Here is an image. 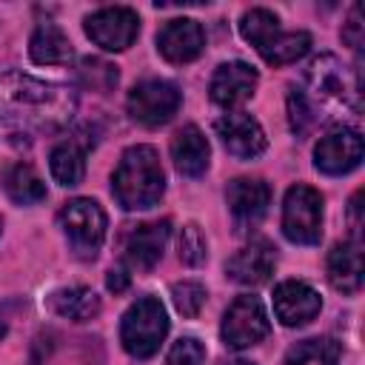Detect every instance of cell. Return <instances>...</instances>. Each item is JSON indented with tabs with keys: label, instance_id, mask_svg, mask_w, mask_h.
I'll return each instance as SVG.
<instances>
[{
	"label": "cell",
	"instance_id": "13",
	"mask_svg": "<svg viewBox=\"0 0 365 365\" xmlns=\"http://www.w3.org/2000/svg\"><path fill=\"white\" fill-rule=\"evenodd\" d=\"M257 86H259L257 68L242 60H231V63L217 66V71L211 74V83H208V94L217 106L237 108L257 91Z\"/></svg>",
	"mask_w": 365,
	"mask_h": 365
},
{
	"label": "cell",
	"instance_id": "15",
	"mask_svg": "<svg viewBox=\"0 0 365 365\" xmlns=\"http://www.w3.org/2000/svg\"><path fill=\"white\" fill-rule=\"evenodd\" d=\"M225 200H228V211H231L234 222L240 228H251L265 217L268 202H271V188H268V182H262L257 177H237L228 182Z\"/></svg>",
	"mask_w": 365,
	"mask_h": 365
},
{
	"label": "cell",
	"instance_id": "17",
	"mask_svg": "<svg viewBox=\"0 0 365 365\" xmlns=\"http://www.w3.org/2000/svg\"><path fill=\"white\" fill-rule=\"evenodd\" d=\"M171 237V222L168 220H154V222H140L128 231L125 237V262L134 271H151Z\"/></svg>",
	"mask_w": 365,
	"mask_h": 365
},
{
	"label": "cell",
	"instance_id": "22",
	"mask_svg": "<svg viewBox=\"0 0 365 365\" xmlns=\"http://www.w3.org/2000/svg\"><path fill=\"white\" fill-rule=\"evenodd\" d=\"M0 182H3V191L9 194V200L17 202V205H34V202H43L46 200V182L23 160L9 163L0 171Z\"/></svg>",
	"mask_w": 365,
	"mask_h": 365
},
{
	"label": "cell",
	"instance_id": "30",
	"mask_svg": "<svg viewBox=\"0 0 365 365\" xmlns=\"http://www.w3.org/2000/svg\"><path fill=\"white\" fill-rule=\"evenodd\" d=\"M205 297H208V294H205V285L197 282V279H182V282H174V285H171L174 308H177L182 317H188V319H194V317L202 311Z\"/></svg>",
	"mask_w": 365,
	"mask_h": 365
},
{
	"label": "cell",
	"instance_id": "9",
	"mask_svg": "<svg viewBox=\"0 0 365 365\" xmlns=\"http://www.w3.org/2000/svg\"><path fill=\"white\" fill-rule=\"evenodd\" d=\"M86 37L103 51H125L140 34V17L128 6H106L83 20Z\"/></svg>",
	"mask_w": 365,
	"mask_h": 365
},
{
	"label": "cell",
	"instance_id": "12",
	"mask_svg": "<svg viewBox=\"0 0 365 365\" xmlns=\"http://www.w3.org/2000/svg\"><path fill=\"white\" fill-rule=\"evenodd\" d=\"M322 311V297L302 279H285L274 288V314L285 328H302Z\"/></svg>",
	"mask_w": 365,
	"mask_h": 365
},
{
	"label": "cell",
	"instance_id": "32",
	"mask_svg": "<svg viewBox=\"0 0 365 365\" xmlns=\"http://www.w3.org/2000/svg\"><path fill=\"white\" fill-rule=\"evenodd\" d=\"M342 40H345L351 48H359V46H362V23H359V6H354V9H351L348 26L342 29Z\"/></svg>",
	"mask_w": 365,
	"mask_h": 365
},
{
	"label": "cell",
	"instance_id": "28",
	"mask_svg": "<svg viewBox=\"0 0 365 365\" xmlns=\"http://www.w3.org/2000/svg\"><path fill=\"white\" fill-rule=\"evenodd\" d=\"M288 123H291V131L297 137H305L319 123V111L308 100V94L302 88H291L288 91Z\"/></svg>",
	"mask_w": 365,
	"mask_h": 365
},
{
	"label": "cell",
	"instance_id": "25",
	"mask_svg": "<svg viewBox=\"0 0 365 365\" xmlns=\"http://www.w3.org/2000/svg\"><path fill=\"white\" fill-rule=\"evenodd\" d=\"M279 17L268 9H251L240 17V34L245 43H251L257 51H265L268 43L279 34Z\"/></svg>",
	"mask_w": 365,
	"mask_h": 365
},
{
	"label": "cell",
	"instance_id": "14",
	"mask_svg": "<svg viewBox=\"0 0 365 365\" xmlns=\"http://www.w3.org/2000/svg\"><path fill=\"white\" fill-rule=\"evenodd\" d=\"M205 48V31L191 17H174L157 31V51L168 63H191Z\"/></svg>",
	"mask_w": 365,
	"mask_h": 365
},
{
	"label": "cell",
	"instance_id": "37",
	"mask_svg": "<svg viewBox=\"0 0 365 365\" xmlns=\"http://www.w3.org/2000/svg\"><path fill=\"white\" fill-rule=\"evenodd\" d=\"M0 231H3V220H0Z\"/></svg>",
	"mask_w": 365,
	"mask_h": 365
},
{
	"label": "cell",
	"instance_id": "8",
	"mask_svg": "<svg viewBox=\"0 0 365 365\" xmlns=\"http://www.w3.org/2000/svg\"><path fill=\"white\" fill-rule=\"evenodd\" d=\"M268 331H271V319L265 314V305L259 302V297H251V294L237 297L222 314V325H220L222 342L234 351L262 342Z\"/></svg>",
	"mask_w": 365,
	"mask_h": 365
},
{
	"label": "cell",
	"instance_id": "34",
	"mask_svg": "<svg viewBox=\"0 0 365 365\" xmlns=\"http://www.w3.org/2000/svg\"><path fill=\"white\" fill-rule=\"evenodd\" d=\"M359 202H362V191H356L348 202V217H351V231H354L351 240H359V228H362V205Z\"/></svg>",
	"mask_w": 365,
	"mask_h": 365
},
{
	"label": "cell",
	"instance_id": "20",
	"mask_svg": "<svg viewBox=\"0 0 365 365\" xmlns=\"http://www.w3.org/2000/svg\"><path fill=\"white\" fill-rule=\"evenodd\" d=\"M29 57L37 66H68L74 60V48L57 23L43 20V23H37V29L29 40Z\"/></svg>",
	"mask_w": 365,
	"mask_h": 365
},
{
	"label": "cell",
	"instance_id": "10",
	"mask_svg": "<svg viewBox=\"0 0 365 365\" xmlns=\"http://www.w3.org/2000/svg\"><path fill=\"white\" fill-rule=\"evenodd\" d=\"M362 163V134L351 125H336L314 145V165L328 177L351 174Z\"/></svg>",
	"mask_w": 365,
	"mask_h": 365
},
{
	"label": "cell",
	"instance_id": "36",
	"mask_svg": "<svg viewBox=\"0 0 365 365\" xmlns=\"http://www.w3.org/2000/svg\"><path fill=\"white\" fill-rule=\"evenodd\" d=\"M6 331H9V325H6V319H3V314H0V339L6 336Z\"/></svg>",
	"mask_w": 365,
	"mask_h": 365
},
{
	"label": "cell",
	"instance_id": "11",
	"mask_svg": "<svg viewBox=\"0 0 365 365\" xmlns=\"http://www.w3.org/2000/svg\"><path fill=\"white\" fill-rule=\"evenodd\" d=\"M214 128H217V137L222 140L225 151L237 160H254L268 148V137H265L262 125L245 111L222 114L214 123Z\"/></svg>",
	"mask_w": 365,
	"mask_h": 365
},
{
	"label": "cell",
	"instance_id": "31",
	"mask_svg": "<svg viewBox=\"0 0 365 365\" xmlns=\"http://www.w3.org/2000/svg\"><path fill=\"white\" fill-rule=\"evenodd\" d=\"M205 362V348L194 336H180L165 356V365H202Z\"/></svg>",
	"mask_w": 365,
	"mask_h": 365
},
{
	"label": "cell",
	"instance_id": "26",
	"mask_svg": "<svg viewBox=\"0 0 365 365\" xmlns=\"http://www.w3.org/2000/svg\"><path fill=\"white\" fill-rule=\"evenodd\" d=\"M311 51V34L308 31H279L265 51H259V57L268 66H288L297 63L299 57H305Z\"/></svg>",
	"mask_w": 365,
	"mask_h": 365
},
{
	"label": "cell",
	"instance_id": "33",
	"mask_svg": "<svg viewBox=\"0 0 365 365\" xmlns=\"http://www.w3.org/2000/svg\"><path fill=\"white\" fill-rule=\"evenodd\" d=\"M128 282H131V274H128L123 265L111 268V271H108V277H106V288H108V291H114V294H123V291L128 288Z\"/></svg>",
	"mask_w": 365,
	"mask_h": 365
},
{
	"label": "cell",
	"instance_id": "7",
	"mask_svg": "<svg viewBox=\"0 0 365 365\" xmlns=\"http://www.w3.org/2000/svg\"><path fill=\"white\" fill-rule=\"evenodd\" d=\"M180 103H182L180 88L168 80H154V77L140 80L125 97V108H128L131 120L140 125H148V128L165 125L177 114Z\"/></svg>",
	"mask_w": 365,
	"mask_h": 365
},
{
	"label": "cell",
	"instance_id": "3",
	"mask_svg": "<svg viewBox=\"0 0 365 365\" xmlns=\"http://www.w3.org/2000/svg\"><path fill=\"white\" fill-rule=\"evenodd\" d=\"M305 83H308V100L311 103H334L351 111H359V71L348 68L336 54H319L311 60L305 68Z\"/></svg>",
	"mask_w": 365,
	"mask_h": 365
},
{
	"label": "cell",
	"instance_id": "35",
	"mask_svg": "<svg viewBox=\"0 0 365 365\" xmlns=\"http://www.w3.org/2000/svg\"><path fill=\"white\" fill-rule=\"evenodd\" d=\"M220 365H254V362H248V359H228V362H220Z\"/></svg>",
	"mask_w": 365,
	"mask_h": 365
},
{
	"label": "cell",
	"instance_id": "4",
	"mask_svg": "<svg viewBox=\"0 0 365 365\" xmlns=\"http://www.w3.org/2000/svg\"><path fill=\"white\" fill-rule=\"evenodd\" d=\"M165 334H168V314H165V305L157 297H140L123 314L120 342L137 359L154 356L160 351Z\"/></svg>",
	"mask_w": 365,
	"mask_h": 365
},
{
	"label": "cell",
	"instance_id": "6",
	"mask_svg": "<svg viewBox=\"0 0 365 365\" xmlns=\"http://www.w3.org/2000/svg\"><path fill=\"white\" fill-rule=\"evenodd\" d=\"M282 234L297 245L322 240V194L311 185H291L282 200Z\"/></svg>",
	"mask_w": 365,
	"mask_h": 365
},
{
	"label": "cell",
	"instance_id": "5",
	"mask_svg": "<svg viewBox=\"0 0 365 365\" xmlns=\"http://www.w3.org/2000/svg\"><path fill=\"white\" fill-rule=\"evenodd\" d=\"M57 222H60V231H63L66 242L71 245V251L80 259H94L100 254V248L106 242L108 220H106V211L100 208L97 200H91V197L68 200L60 208Z\"/></svg>",
	"mask_w": 365,
	"mask_h": 365
},
{
	"label": "cell",
	"instance_id": "27",
	"mask_svg": "<svg viewBox=\"0 0 365 365\" xmlns=\"http://www.w3.org/2000/svg\"><path fill=\"white\" fill-rule=\"evenodd\" d=\"M77 77H80V83H83L86 88L106 94V91H111V88L117 86L120 71H117L114 63H106V60H100V57H86V60H80Z\"/></svg>",
	"mask_w": 365,
	"mask_h": 365
},
{
	"label": "cell",
	"instance_id": "19",
	"mask_svg": "<svg viewBox=\"0 0 365 365\" xmlns=\"http://www.w3.org/2000/svg\"><path fill=\"white\" fill-rule=\"evenodd\" d=\"M171 160H174L177 171L185 177L205 174L208 160H211V145H208L205 134L197 125H182L171 137Z\"/></svg>",
	"mask_w": 365,
	"mask_h": 365
},
{
	"label": "cell",
	"instance_id": "23",
	"mask_svg": "<svg viewBox=\"0 0 365 365\" xmlns=\"http://www.w3.org/2000/svg\"><path fill=\"white\" fill-rule=\"evenodd\" d=\"M48 308L63 317V319H71V322H88L100 314V297L86 288V285H68V288H60L48 297Z\"/></svg>",
	"mask_w": 365,
	"mask_h": 365
},
{
	"label": "cell",
	"instance_id": "18",
	"mask_svg": "<svg viewBox=\"0 0 365 365\" xmlns=\"http://www.w3.org/2000/svg\"><path fill=\"white\" fill-rule=\"evenodd\" d=\"M328 282L342 294L362 288V242L342 240L328 251Z\"/></svg>",
	"mask_w": 365,
	"mask_h": 365
},
{
	"label": "cell",
	"instance_id": "16",
	"mask_svg": "<svg viewBox=\"0 0 365 365\" xmlns=\"http://www.w3.org/2000/svg\"><path fill=\"white\" fill-rule=\"evenodd\" d=\"M274 265L277 248L268 240H251L225 262V277L237 285H262L274 274Z\"/></svg>",
	"mask_w": 365,
	"mask_h": 365
},
{
	"label": "cell",
	"instance_id": "21",
	"mask_svg": "<svg viewBox=\"0 0 365 365\" xmlns=\"http://www.w3.org/2000/svg\"><path fill=\"white\" fill-rule=\"evenodd\" d=\"M86 154H88V140H80V137H68L63 143H57L48 154V168H51V177L66 185V188H74L83 182L86 177Z\"/></svg>",
	"mask_w": 365,
	"mask_h": 365
},
{
	"label": "cell",
	"instance_id": "24",
	"mask_svg": "<svg viewBox=\"0 0 365 365\" xmlns=\"http://www.w3.org/2000/svg\"><path fill=\"white\" fill-rule=\"evenodd\" d=\"M285 365H339V342L331 336L302 339L288 348Z\"/></svg>",
	"mask_w": 365,
	"mask_h": 365
},
{
	"label": "cell",
	"instance_id": "29",
	"mask_svg": "<svg viewBox=\"0 0 365 365\" xmlns=\"http://www.w3.org/2000/svg\"><path fill=\"white\" fill-rule=\"evenodd\" d=\"M177 254H180V259H182L185 265H191V268H197V265L205 262V257H208V245H205V237H202V231H200L197 222H185V225L180 228V237H177Z\"/></svg>",
	"mask_w": 365,
	"mask_h": 365
},
{
	"label": "cell",
	"instance_id": "1",
	"mask_svg": "<svg viewBox=\"0 0 365 365\" xmlns=\"http://www.w3.org/2000/svg\"><path fill=\"white\" fill-rule=\"evenodd\" d=\"M77 108L71 88L37 80L23 71L0 74V117L17 128L54 131L63 128Z\"/></svg>",
	"mask_w": 365,
	"mask_h": 365
},
{
	"label": "cell",
	"instance_id": "2",
	"mask_svg": "<svg viewBox=\"0 0 365 365\" xmlns=\"http://www.w3.org/2000/svg\"><path fill=\"white\" fill-rule=\"evenodd\" d=\"M111 194L125 211H145L165 194V171L154 145H131L123 151L114 174Z\"/></svg>",
	"mask_w": 365,
	"mask_h": 365
}]
</instances>
